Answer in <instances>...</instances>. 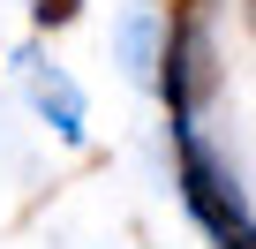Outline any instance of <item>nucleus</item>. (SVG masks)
I'll return each mask as SVG.
<instances>
[{
    "instance_id": "obj_1",
    "label": "nucleus",
    "mask_w": 256,
    "mask_h": 249,
    "mask_svg": "<svg viewBox=\"0 0 256 249\" xmlns=\"http://www.w3.org/2000/svg\"><path fill=\"white\" fill-rule=\"evenodd\" d=\"M204 23H211V0H174V8H166L158 91H166V113H174V129H188L196 98L218 83V76H211V38H204Z\"/></svg>"
},
{
    "instance_id": "obj_2",
    "label": "nucleus",
    "mask_w": 256,
    "mask_h": 249,
    "mask_svg": "<svg viewBox=\"0 0 256 249\" xmlns=\"http://www.w3.org/2000/svg\"><path fill=\"white\" fill-rule=\"evenodd\" d=\"M174 159H181V196H188V211L226 241V234L241 226V189L218 174V159L196 144V129H174Z\"/></svg>"
},
{
    "instance_id": "obj_3",
    "label": "nucleus",
    "mask_w": 256,
    "mask_h": 249,
    "mask_svg": "<svg viewBox=\"0 0 256 249\" xmlns=\"http://www.w3.org/2000/svg\"><path fill=\"white\" fill-rule=\"evenodd\" d=\"M38 106L60 121V136H83V98H76L60 76H38Z\"/></svg>"
},
{
    "instance_id": "obj_4",
    "label": "nucleus",
    "mask_w": 256,
    "mask_h": 249,
    "mask_svg": "<svg viewBox=\"0 0 256 249\" xmlns=\"http://www.w3.org/2000/svg\"><path fill=\"white\" fill-rule=\"evenodd\" d=\"M30 16H38V31H68V23L83 16V0H38Z\"/></svg>"
},
{
    "instance_id": "obj_5",
    "label": "nucleus",
    "mask_w": 256,
    "mask_h": 249,
    "mask_svg": "<svg viewBox=\"0 0 256 249\" xmlns=\"http://www.w3.org/2000/svg\"><path fill=\"white\" fill-rule=\"evenodd\" d=\"M218 249H256V226H248V219H241V226H234V234H226V241H218Z\"/></svg>"
},
{
    "instance_id": "obj_6",
    "label": "nucleus",
    "mask_w": 256,
    "mask_h": 249,
    "mask_svg": "<svg viewBox=\"0 0 256 249\" xmlns=\"http://www.w3.org/2000/svg\"><path fill=\"white\" fill-rule=\"evenodd\" d=\"M248 16H256V0H248Z\"/></svg>"
}]
</instances>
